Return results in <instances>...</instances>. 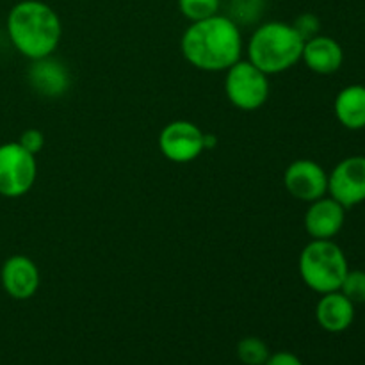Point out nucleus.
<instances>
[{"mask_svg": "<svg viewBox=\"0 0 365 365\" xmlns=\"http://www.w3.org/2000/svg\"><path fill=\"white\" fill-rule=\"evenodd\" d=\"M305 39L287 21H264L257 25L246 43V59L266 75L291 70L302 61Z\"/></svg>", "mask_w": 365, "mask_h": 365, "instance_id": "3", "label": "nucleus"}, {"mask_svg": "<svg viewBox=\"0 0 365 365\" xmlns=\"http://www.w3.org/2000/svg\"><path fill=\"white\" fill-rule=\"evenodd\" d=\"M27 82L36 95L56 100L66 95L71 88V73L63 61L53 56L31 61Z\"/></svg>", "mask_w": 365, "mask_h": 365, "instance_id": "11", "label": "nucleus"}, {"mask_svg": "<svg viewBox=\"0 0 365 365\" xmlns=\"http://www.w3.org/2000/svg\"><path fill=\"white\" fill-rule=\"evenodd\" d=\"M241 27L227 14L191 21L180 38V52L192 68L207 73H225L242 59Z\"/></svg>", "mask_w": 365, "mask_h": 365, "instance_id": "1", "label": "nucleus"}, {"mask_svg": "<svg viewBox=\"0 0 365 365\" xmlns=\"http://www.w3.org/2000/svg\"><path fill=\"white\" fill-rule=\"evenodd\" d=\"M264 9H266V0H230L227 16L239 27H248L262 18Z\"/></svg>", "mask_w": 365, "mask_h": 365, "instance_id": "16", "label": "nucleus"}, {"mask_svg": "<svg viewBox=\"0 0 365 365\" xmlns=\"http://www.w3.org/2000/svg\"><path fill=\"white\" fill-rule=\"evenodd\" d=\"M18 143H20L27 152H31L32 155H38L43 150V146H45V134H43L39 128H27V130L21 132Z\"/></svg>", "mask_w": 365, "mask_h": 365, "instance_id": "21", "label": "nucleus"}, {"mask_svg": "<svg viewBox=\"0 0 365 365\" xmlns=\"http://www.w3.org/2000/svg\"><path fill=\"white\" fill-rule=\"evenodd\" d=\"M346 210L331 196H323L309 203L303 225L312 239H334L346 223Z\"/></svg>", "mask_w": 365, "mask_h": 365, "instance_id": "12", "label": "nucleus"}, {"mask_svg": "<svg viewBox=\"0 0 365 365\" xmlns=\"http://www.w3.org/2000/svg\"><path fill=\"white\" fill-rule=\"evenodd\" d=\"M7 36L29 61L53 56L63 38V24L52 6L41 0H20L7 14Z\"/></svg>", "mask_w": 365, "mask_h": 365, "instance_id": "2", "label": "nucleus"}, {"mask_svg": "<svg viewBox=\"0 0 365 365\" xmlns=\"http://www.w3.org/2000/svg\"><path fill=\"white\" fill-rule=\"evenodd\" d=\"M316 319L323 330L341 334L355 321V303L349 302L341 291L321 294L316 305Z\"/></svg>", "mask_w": 365, "mask_h": 365, "instance_id": "14", "label": "nucleus"}, {"mask_svg": "<svg viewBox=\"0 0 365 365\" xmlns=\"http://www.w3.org/2000/svg\"><path fill=\"white\" fill-rule=\"evenodd\" d=\"M159 150L170 163H192L207 150V134L189 120L170 121L159 134Z\"/></svg>", "mask_w": 365, "mask_h": 365, "instance_id": "7", "label": "nucleus"}, {"mask_svg": "<svg viewBox=\"0 0 365 365\" xmlns=\"http://www.w3.org/2000/svg\"><path fill=\"white\" fill-rule=\"evenodd\" d=\"M0 282L2 289L9 298L25 302V299L34 298L36 292L41 285V273L39 267L31 257L27 255H11L6 259L0 269Z\"/></svg>", "mask_w": 365, "mask_h": 365, "instance_id": "10", "label": "nucleus"}, {"mask_svg": "<svg viewBox=\"0 0 365 365\" xmlns=\"http://www.w3.org/2000/svg\"><path fill=\"white\" fill-rule=\"evenodd\" d=\"M269 355V348L259 337H245L237 344V356L245 365H264Z\"/></svg>", "mask_w": 365, "mask_h": 365, "instance_id": "17", "label": "nucleus"}, {"mask_svg": "<svg viewBox=\"0 0 365 365\" xmlns=\"http://www.w3.org/2000/svg\"><path fill=\"white\" fill-rule=\"evenodd\" d=\"M328 196L344 209L365 202V155L346 157L328 173Z\"/></svg>", "mask_w": 365, "mask_h": 365, "instance_id": "8", "label": "nucleus"}, {"mask_svg": "<svg viewBox=\"0 0 365 365\" xmlns=\"http://www.w3.org/2000/svg\"><path fill=\"white\" fill-rule=\"evenodd\" d=\"M38 178L36 155L18 141L0 145V196L21 198L27 195Z\"/></svg>", "mask_w": 365, "mask_h": 365, "instance_id": "6", "label": "nucleus"}, {"mask_svg": "<svg viewBox=\"0 0 365 365\" xmlns=\"http://www.w3.org/2000/svg\"><path fill=\"white\" fill-rule=\"evenodd\" d=\"M302 63L317 75H334L342 68L344 50L331 36L317 34L307 39L303 45Z\"/></svg>", "mask_w": 365, "mask_h": 365, "instance_id": "13", "label": "nucleus"}, {"mask_svg": "<svg viewBox=\"0 0 365 365\" xmlns=\"http://www.w3.org/2000/svg\"><path fill=\"white\" fill-rule=\"evenodd\" d=\"M264 365H303L302 360L291 351H278L274 355H269L267 362Z\"/></svg>", "mask_w": 365, "mask_h": 365, "instance_id": "22", "label": "nucleus"}, {"mask_svg": "<svg viewBox=\"0 0 365 365\" xmlns=\"http://www.w3.org/2000/svg\"><path fill=\"white\" fill-rule=\"evenodd\" d=\"M339 291L355 305L356 303H365V271L349 269Z\"/></svg>", "mask_w": 365, "mask_h": 365, "instance_id": "19", "label": "nucleus"}, {"mask_svg": "<svg viewBox=\"0 0 365 365\" xmlns=\"http://www.w3.org/2000/svg\"><path fill=\"white\" fill-rule=\"evenodd\" d=\"M225 95L228 102L239 110L260 109L269 98V75L250 63L248 59H239L225 71Z\"/></svg>", "mask_w": 365, "mask_h": 365, "instance_id": "5", "label": "nucleus"}, {"mask_svg": "<svg viewBox=\"0 0 365 365\" xmlns=\"http://www.w3.org/2000/svg\"><path fill=\"white\" fill-rule=\"evenodd\" d=\"M178 11L189 21H200L220 14L221 0H177Z\"/></svg>", "mask_w": 365, "mask_h": 365, "instance_id": "18", "label": "nucleus"}, {"mask_svg": "<svg viewBox=\"0 0 365 365\" xmlns=\"http://www.w3.org/2000/svg\"><path fill=\"white\" fill-rule=\"evenodd\" d=\"M284 185L292 198L299 202H316L328 195V173L312 159L292 160L284 171Z\"/></svg>", "mask_w": 365, "mask_h": 365, "instance_id": "9", "label": "nucleus"}, {"mask_svg": "<svg viewBox=\"0 0 365 365\" xmlns=\"http://www.w3.org/2000/svg\"><path fill=\"white\" fill-rule=\"evenodd\" d=\"M298 271L310 291L327 294L341 289L349 264L346 253L334 239H312L299 253Z\"/></svg>", "mask_w": 365, "mask_h": 365, "instance_id": "4", "label": "nucleus"}, {"mask_svg": "<svg viewBox=\"0 0 365 365\" xmlns=\"http://www.w3.org/2000/svg\"><path fill=\"white\" fill-rule=\"evenodd\" d=\"M334 113L339 123L348 130L365 128V86L351 84L337 93Z\"/></svg>", "mask_w": 365, "mask_h": 365, "instance_id": "15", "label": "nucleus"}, {"mask_svg": "<svg viewBox=\"0 0 365 365\" xmlns=\"http://www.w3.org/2000/svg\"><path fill=\"white\" fill-rule=\"evenodd\" d=\"M292 27L298 31V34L305 41L314 38V36L321 34V20L314 13H303L299 16H296V20L292 21Z\"/></svg>", "mask_w": 365, "mask_h": 365, "instance_id": "20", "label": "nucleus"}]
</instances>
